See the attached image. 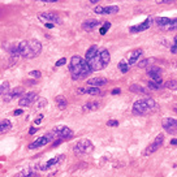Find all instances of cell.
<instances>
[{
  "mask_svg": "<svg viewBox=\"0 0 177 177\" xmlns=\"http://www.w3.org/2000/svg\"><path fill=\"white\" fill-rule=\"evenodd\" d=\"M69 72L72 74V78L74 81L78 80H83L91 74V69L89 68L87 63H86L85 59H82L81 56L74 55L73 58L70 59V63H69Z\"/></svg>",
  "mask_w": 177,
  "mask_h": 177,
  "instance_id": "6da1fadb",
  "label": "cell"
},
{
  "mask_svg": "<svg viewBox=\"0 0 177 177\" xmlns=\"http://www.w3.org/2000/svg\"><path fill=\"white\" fill-rule=\"evenodd\" d=\"M18 46H20V55L26 59L37 58L42 52V43L35 39L23 41L21 43H18Z\"/></svg>",
  "mask_w": 177,
  "mask_h": 177,
  "instance_id": "7a4b0ae2",
  "label": "cell"
},
{
  "mask_svg": "<svg viewBox=\"0 0 177 177\" xmlns=\"http://www.w3.org/2000/svg\"><path fill=\"white\" fill-rule=\"evenodd\" d=\"M156 109H158L156 102H155L152 98H149V97L138 99V100L134 102V104H133V113L137 116L147 115V113H151Z\"/></svg>",
  "mask_w": 177,
  "mask_h": 177,
  "instance_id": "3957f363",
  "label": "cell"
},
{
  "mask_svg": "<svg viewBox=\"0 0 177 177\" xmlns=\"http://www.w3.org/2000/svg\"><path fill=\"white\" fill-rule=\"evenodd\" d=\"M55 138H58L55 133H53L52 130L48 132V133H46L44 136H42L39 138H37V139L34 141L33 143H30L29 145V150H35V149H39V147H43V146L48 145V143L52 142Z\"/></svg>",
  "mask_w": 177,
  "mask_h": 177,
  "instance_id": "277c9868",
  "label": "cell"
},
{
  "mask_svg": "<svg viewBox=\"0 0 177 177\" xmlns=\"http://www.w3.org/2000/svg\"><path fill=\"white\" fill-rule=\"evenodd\" d=\"M92 150H94V145H92V142L89 139L80 141V142L74 146V152H76V154H80V155L90 154V152H92Z\"/></svg>",
  "mask_w": 177,
  "mask_h": 177,
  "instance_id": "5b68a950",
  "label": "cell"
},
{
  "mask_svg": "<svg viewBox=\"0 0 177 177\" xmlns=\"http://www.w3.org/2000/svg\"><path fill=\"white\" fill-rule=\"evenodd\" d=\"M38 18L44 23H52V25H55V23H61V18H60L56 13H52V12L41 13L39 16H38Z\"/></svg>",
  "mask_w": 177,
  "mask_h": 177,
  "instance_id": "8992f818",
  "label": "cell"
},
{
  "mask_svg": "<svg viewBox=\"0 0 177 177\" xmlns=\"http://www.w3.org/2000/svg\"><path fill=\"white\" fill-rule=\"evenodd\" d=\"M52 132L58 137H60V139H67V138L73 137V130L70 128L65 127V125H58V127H55V129Z\"/></svg>",
  "mask_w": 177,
  "mask_h": 177,
  "instance_id": "52a82bcc",
  "label": "cell"
},
{
  "mask_svg": "<svg viewBox=\"0 0 177 177\" xmlns=\"http://www.w3.org/2000/svg\"><path fill=\"white\" fill-rule=\"evenodd\" d=\"M161 124H163L164 130L168 132L169 134H177V119H172V117L163 119Z\"/></svg>",
  "mask_w": 177,
  "mask_h": 177,
  "instance_id": "ba28073f",
  "label": "cell"
},
{
  "mask_svg": "<svg viewBox=\"0 0 177 177\" xmlns=\"http://www.w3.org/2000/svg\"><path fill=\"white\" fill-rule=\"evenodd\" d=\"M163 142H164V136L163 134H158L156 138L154 139V142L151 143V145L149 146L147 149H146V151H145V155H150V154H152V152H155V151H158L159 149L161 147V145H163Z\"/></svg>",
  "mask_w": 177,
  "mask_h": 177,
  "instance_id": "9c48e42d",
  "label": "cell"
},
{
  "mask_svg": "<svg viewBox=\"0 0 177 177\" xmlns=\"http://www.w3.org/2000/svg\"><path fill=\"white\" fill-rule=\"evenodd\" d=\"M152 25V18L151 17H149L146 21H143V22L138 23L136 26H132V28H129V31L133 33V34H136V33H141V31H145V30H147L151 28Z\"/></svg>",
  "mask_w": 177,
  "mask_h": 177,
  "instance_id": "30bf717a",
  "label": "cell"
},
{
  "mask_svg": "<svg viewBox=\"0 0 177 177\" xmlns=\"http://www.w3.org/2000/svg\"><path fill=\"white\" fill-rule=\"evenodd\" d=\"M63 159H64V155H59V156H55L52 159H50L48 161H46V163L41 164L39 166V169L42 171H47V169H51V168L56 167L58 164H60L63 161Z\"/></svg>",
  "mask_w": 177,
  "mask_h": 177,
  "instance_id": "8fae6325",
  "label": "cell"
},
{
  "mask_svg": "<svg viewBox=\"0 0 177 177\" xmlns=\"http://www.w3.org/2000/svg\"><path fill=\"white\" fill-rule=\"evenodd\" d=\"M35 99H37V92H34V91L26 92V94L20 99L18 104H20L21 107H29V106H31L33 102H34Z\"/></svg>",
  "mask_w": 177,
  "mask_h": 177,
  "instance_id": "7c38bea8",
  "label": "cell"
},
{
  "mask_svg": "<svg viewBox=\"0 0 177 177\" xmlns=\"http://www.w3.org/2000/svg\"><path fill=\"white\" fill-rule=\"evenodd\" d=\"M147 76L151 78V81L161 82V69L156 65H151V67L147 68Z\"/></svg>",
  "mask_w": 177,
  "mask_h": 177,
  "instance_id": "4fadbf2b",
  "label": "cell"
},
{
  "mask_svg": "<svg viewBox=\"0 0 177 177\" xmlns=\"http://www.w3.org/2000/svg\"><path fill=\"white\" fill-rule=\"evenodd\" d=\"M78 94H86V95H97V97H100L103 92L99 87H91V86H86V87H81L77 90Z\"/></svg>",
  "mask_w": 177,
  "mask_h": 177,
  "instance_id": "5bb4252c",
  "label": "cell"
},
{
  "mask_svg": "<svg viewBox=\"0 0 177 177\" xmlns=\"http://www.w3.org/2000/svg\"><path fill=\"white\" fill-rule=\"evenodd\" d=\"M99 25H100V22H99L98 20L90 18V20H86L85 22L82 23V29L86 30V31H92V30H95Z\"/></svg>",
  "mask_w": 177,
  "mask_h": 177,
  "instance_id": "9a60e30c",
  "label": "cell"
},
{
  "mask_svg": "<svg viewBox=\"0 0 177 177\" xmlns=\"http://www.w3.org/2000/svg\"><path fill=\"white\" fill-rule=\"evenodd\" d=\"M104 85H107V80L103 77H95L87 81V86H91V87H100Z\"/></svg>",
  "mask_w": 177,
  "mask_h": 177,
  "instance_id": "2e32d148",
  "label": "cell"
},
{
  "mask_svg": "<svg viewBox=\"0 0 177 177\" xmlns=\"http://www.w3.org/2000/svg\"><path fill=\"white\" fill-rule=\"evenodd\" d=\"M142 52H143V51L141 50V48H137V50L132 51V52L129 53V58H128V64H129V65H133V64H136V63H137V60L141 58V55H142Z\"/></svg>",
  "mask_w": 177,
  "mask_h": 177,
  "instance_id": "e0dca14e",
  "label": "cell"
},
{
  "mask_svg": "<svg viewBox=\"0 0 177 177\" xmlns=\"http://www.w3.org/2000/svg\"><path fill=\"white\" fill-rule=\"evenodd\" d=\"M22 92H23V89L22 87H17V89L12 90V91H9V92H7V94H5V97H4V100L5 102H9V100H12V99L20 97Z\"/></svg>",
  "mask_w": 177,
  "mask_h": 177,
  "instance_id": "ac0fdd59",
  "label": "cell"
},
{
  "mask_svg": "<svg viewBox=\"0 0 177 177\" xmlns=\"http://www.w3.org/2000/svg\"><path fill=\"white\" fill-rule=\"evenodd\" d=\"M99 108H100V103L99 102H87L82 107V111L83 112H91V111H97Z\"/></svg>",
  "mask_w": 177,
  "mask_h": 177,
  "instance_id": "d6986e66",
  "label": "cell"
},
{
  "mask_svg": "<svg viewBox=\"0 0 177 177\" xmlns=\"http://www.w3.org/2000/svg\"><path fill=\"white\" fill-rule=\"evenodd\" d=\"M12 129V122L9 120H0V134H4Z\"/></svg>",
  "mask_w": 177,
  "mask_h": 177,
  "instance_id": "ffe728a7",
  "label": "cell"
},
{
  "mask_svg": "<svg viewBox=\"0 0 177 177\" xmlns=\"http://www.w3.org/2000/svg\"><path fill=\"white\" fill-rule=\"evenodd\" d=\"M129 90L133 91V92H138V94H149V92H150L149 89L143 87V86H141V85H137V83L129 86Z\"/></svg>",
  "mask_w": 177,
  "mask_h": 177,
  "instance_id": "44dd1931",
  "label": "cell"
},
{
  "mask_svg": "<svg viewBox=\"0 0 177 177\" xmlns=\"http://www.w3.org/2000/svg\"><path fill=\"white\" fill-rule=\"evenodd\" d=\"M55 102H56V104H58V107L60 109H65L67 106H68V100L65 99L64 95H58V97L55 98Z\"/></svg>",
  "mask_w": 177,
  "mask_h": 177,
  "instance_id": "7402d4cb",
  "label": "cell"
},
{
  "mask_svg": "<svg viewBox=\"0 0 177 177\" xmlns=\"http://www.w3.org/2000/svg\"><path fill=\"white\" fill-rule=\"evenodd\" d=\"M98 51H99V47L95 46V44H94V46H91V47H89V50L86 51V59L85 60H86V61H89L90 59H92L98 53Z\"/></svg>",
  "mask_w": 177,
  "mask_h": 177,
  "instance_id": "603a6c76",
  "label": "cell"
},
{
  "mask_svg": "<svg viewBox=\"0 0 177 177\" xmlns=\"http://www.w3.org/2000/svg\"><path fill=\"white\" fill-rule=\"evenodd\" d=\"M99 53H100V56H102V60H103V63H104V65H108L109 64V61H111V56H109V52L107 51L106 48H100L99 50Z\"/></svg>",
  "mask_w": 177,
  "mask_h": 177,
  "instance_id": "cb8c5ba5",
  "label": "cell"
},
{
  "mask_svg": "<svg viewBox=\"0 0 177 177\" xmlns=\"http://www.w3.org/2000/svg\"><path fill=\"white\" fill-rule=\"evenodd\" d=\"M119 12L117 5H109V7H103V14H115Z\"/></svg>",
  "mask_w": 177,
  "mask_h": 177,
  "instance_id": "d4e9b609",
  "label": "cell"
},
{
  "mask_svg": "<svg viewBox=\"0 0 177 177\" xmlns=\"http://www.w3.org/2000/svg\"><path fill=\"white\" fill-rule=\"evenodd\" d=\"M147 86H149V90H160L164 85L163 82H158V81H149Z\"/></svg>",
  "mask_w": 177,
  "mask_h": 177,
  "instance_id": "484cf974",
  "label": "cell"
},
{
  "mask_svg": "<svg viewBox=\"0 0 177 177\" xmlns=\"http://www.w3.org/2000/svg\"><path fill=\"white\" fill-rule=\"evenodd\" d=\"M9 53H11L12 58L17 60V58L21 56L20 55V46H18V44H13V46L11 47V50H9Z\"/></svg>",
  "mask_w": 177,
  "mask_h": 177,
  "instance_id": "4316f807",
  "label": "cell"
},
{
  "mask_svg": "<svg viewBox=\"0 0 177 177\" xmlns=\"http://www.w3.org/2000/svg\"><path fill=\"white\" fill-rule=\"evenodd\" d=\"M171 21H172V20L167 18V17H159V18L155 20V23H156L158 26H160V28H164V26H167Z\"/></svg>",
  "mask_w": 177,
  "mask_h": 177,
  "instance_id": "83f0119b",
  "label": "cell"
},
{
  "mask_svg": "<svg viewBox=\"0 0 177 177\" xmlns=\"http://www.w3.org/2000/svg\"><path fill=\"white\" fill-rule=\"evenodd\" d=\"M8 90H9V82H3L1 85H0V97L7 94Z\"/></svg>",
  "mask_w": 177,
  "mask_h": 177,
  "instance_id": "f1b7e54d",
  "label": "cell"
},
{
  "mask_svg": "<svg viewBox=\"0 0 177 177\" xmlns=\"http://www.w3.org/2000/svg\"><path fill=\"white\" fill-rule=\"evenodd\" d=\"M119 69H120V72H121V73H128L129 64H128V63H125V61H120L119 63Z\"/></svg>",
  "mask_w": 177,
  "mask_h": 177,
  "instance_id": "f546056e",
  "label": "cell"
},
{
  "mask_svg": "<svg viewBox=\"0 0 177 177\" xmlns=\"http://www.w3.org/2000/svg\"><path fill=\"white\" fill-rule=\"evenodd\" d=\"M164 86L169 90H177V81H168Z\"/></svg>",
  "mask_w": 177,
  "mask_h": 177,
  "instance_id": "4dcf8cb0",
  "label": "cell"
},
{
  "mask_svg": "<svg viewBox=\"0 0 177 177\" xmlns=\"http://www.w3.org/2000/svg\"><path fill=\"white\" fill-rule=\"evenodd\" d=\"M150 64V59H143L138 63V67L139 68H147V65Z\"/></svg>",
  "mask_w": 177,
  "mask_h": 177,
  "instance_id": "1f68e13d",
  "label": "cell"
},
{
  "mask_svg": "<svg viewBox=\"0 0 177 177\" xmlns=\"http://www.w3.org/2000/svg\"><path fill=\"white\" fill-rule=\"evenodd\" d=\"M44 106H47V100L46 99H39V100H38V104H37V109H42L43 108Z\"/></svg>",
  "mask_w": 177,
  "mask_h": 177,
  "instance_id": "d6a6232c",
  "label": "cell"
},
{
  "mask_svg": "<svg viewBox=\"0 0 177 177\" xmlns=\"http://www.w3.org/2000/svg\"><path fill=\"white\" fill-rule=\"evenodd\" d=\"M29 74H30L31 77H34V78H41V76H42L41 70H31Z\"/></svg>",
  "mask_w": 177,
  "mask_h": 177,
  "instance_id": "836d02e7",
  "label": "cell"
},
{
  "mask_svg": "<svg viewBox=\"0 0 177 177\" xmlns=\"http://www.w3.org/2000/svg\"><path fill=\"white\" fill-rule=\"evenodd\" d=\"M171 51H172V53H177V37L175 38L172 46H171Z\"/></svg>",
  "mask_w": 177,
  "mask_h": 177,
  "instance_id": "e575fe53",
  "label": "cell"
},
{
  "mask_svg": "<svg viewBox=\"0 0 177 177\" xmlns=\"http://www.w3.org/2000/svg\"><path fill=\"white\" fill-rule=\"evenodd\" d=\"M107 125H108V127H117L119 121H116V120H108V121H107Z\"/></svg>",
  "mask_w": 177,
  "mask_h": 177,
  "instance_id": "d590c367",
  "label": "cell"
},
{
  "mask_svg": "<svg viewBox=\"0 0 177 177\" xmlns=\"http://www.w3.org/2000/svg\"><path fill=\"white\" fill-rule=\"evenodd\" d=\"M65 63H67V60H65V58H63V59H60V60H58V61H56V67H63V65L65 64Z\"/></svg>",
  "mask_w": 177,
  "mask_h": 177,
  "instance_id": "8d00e7d4",
  "label": "cell"
},
{
  "mask_svg": "<svg viewBox=\"0 0 177 177\" xmlns=\"http://www.w3.org/2000/svg\"><path fill=\"white\" fill-rule=\"evenodd\" d=\"M94 12H95V13H98V14H103V7H100V5H99V7H97L94 9Z\"/></svg>",
  "mask_w": 177,
  "mask_h": 177,
  "instance_id": "74e56055",
  "label": "cell"
},
{
  "mask_svg": "<svg viewBox=\"0 0 177 177\" xmlns=\"http://www.w3.org/2000/svg\"><path fill=\"white\" fill-rule=\"evenodd\" d=\"M42 119H43V115H39V117L34 120V124H35V125H38V124H39V122L42 121Z\"/></svg>",
  "mask_w": 177,
  "mask_h": 177,
  "instance_id": "f35d334b",
  "label": "cell"
},
{
  "mask_svg": "<svg viewBox=\"0 0 177 177\" xmlns=\"http://www.w3.org/2000/svg\"><path fill=\"white\" fill-rule=\"evenodd\" d=\"M120 92H121L120 89H113L112 90V95H117V94H120Z\"/></svg>",
  "mask_w": 177,
  "mask_h": 177,
  "instance_id": "ab89813d",
  "label": "cell"
},
{
  "mask_svg": "<svg viewBox=\"0 0 177 177\" xmlns=\"http://www.w3.org/2000/svg\"><path fill=\"white\" fill-rule=\"evenodd\" d=\"M158 3H161V4H171V3H173L172 0H160V1Z\"/></svg>",
  "mask_w": 177,
  "mask_h": 177,
  "instance_id": "60d3db41",
  "label": "cell"
},
{
  "mask_svg": "<svg viewBox=\"0 0 177 177\" xmlns=\"http://www.w3.org/2000/svg\"><path fill=\"white\" fill-rule=\"evenodd\" d=\"M28 177H39V176H38V173H35L34 171H31V172H30V175H29Z\"/></svg>",
  "mask_w": 177,
  "mask_h": 177,
  "instance_id": "b9f144b4",
  "label": "cell"
},
{
  "mask_svg": "<svg viewBox=\"0 0 177 177\" xmlns=\"http://www.w3.org/2000/svg\"><path fill=\"white\" fill-rule=\"evenodd\" d=\"M61 142H63V139H58V141H55V142H53V147H56V146L60 145Z\"/></svg>",
  "mask_w": 177,
  "mask_h": 177,
  "instance_id": "7bdbcfd3",
  "label": "cell"
},
{
  "mask_svg": "<svg viewBox=\"0 0 177 177\" xmlns=\"http://www.w3.org/2000/svg\"><path fill=\"white\" fill-rule=\"evenodd\" d=\"M103 28H104V29H109V28H111V22H107V21H106V22H104V26H103Z\"/></svg>",
  "mask_w": 177,
  "mask_h": 177,
  "instance_id": "ee69618b",
  "label": "cell"
},
{
  "mask_svg": "<svg viewBox=\"0 0 177 177\" xmlns=\"http://www.w3.org/2000/svg\"><path fill=\"white\" fill-rule=\"evenodd\" d=\"M171 145H173V146H177V138H173V139L171 141Z\"/></svg>",
  "mask_w": 177,
  "mask_h": 177,
  "instance_id": "f6af8a7d",
  "label": "cell"
},
{
  "mask_svg": "<svg viewBox=\"0 0 177 177\" xmlns=\"http://www.w3.org/2000/svg\"><path fill=\"white\" fill-rule=\"evenodd\" d=\"M107 33V29H104V28H100V34L102 35H104Z\"/></svg>",
  "mask_w": 177,
  "mask_h": 177,
  "instance_id": "bcb514c9",
  "label": "cell"
},
{
  "mask_svg": "<svg viewBox=\"0 0 177 177\" xmlns=\"http://www.w3.org/2000/svg\"><path fill=\"white\" fill-rule=\"evenodd\" d=\"M35 132H37V128H31V129L29 130V133H30V134H34Z\"/></svg>",
  "mask_w": 177,
  "mask_h": 177,
  "instance_id": "7dc6e473",
  "label": "cell"
},
{
  "mask_svg": "<svg viewBox=\"0 0 177 177\" xmlns=\"http://www.w3.org/2000/svg\"><path fill=\"white\" fill-rule=\"evenodd\" d=\"M41 1H43V3H55V1H58V0H41Z\"/></svg>",
  "mask_w": 177,
  "mask_h": 177,
  "instance_id": "c3c4849f",
  "label": "cell"
},
{
  "mask_svg": "<svg viewBox=\"0 0 177 177\" xmlns=\"http://www.w3.org/2000/svg\"><path fill=\"white\" fill-rule=\"evenodd\" d=\"M44 26H46V28H48V29H52L53 28L52 23H44Z\"/></svg>",
  "mask_w": 177,
  "mask_h": 177,
  "instance_id": "681fc988",
  "label": "cell"
},
{
  "mask_svg": "<svg viewBox=\"0 0 177 177\" xmlns=\"http://www.w3.org/2000/svg\"><path fill=\"white\" fill-rule=\"evenodd\" d=\"M22 113V109H16L14 111V115H21Z\"/></svg>",
  "mask_w": 177,
  "mask_h": 177,
  "instance_id": "f907efd6",
  "label": "cell"
},
{
  "mask_svg": "<svg viewBox=\"0 0 177 177\" xmlns=\"http://www.w3.org/2000/svg\"><path fill=\"white\" fill-rule=\"evenodd\" d=\"M98 1H99V0H90V3H91V4H97Z\"/></svg>",
  "mask_w": 177,
  "mask_h": 177,
  "instance_id": "816d5d0a",
  "label": "cell"
},
{
  "mask_svg": "<svg viewBox=\"0 0 177 177\" xmlns=\"http://www.w3.org/2000/svg\"><path fill=\"white\" fill-rule=\"evenodd\" d=\"M173 109H175V112H177V104L175 106V108H173Z\"/></svg>",
  "mask_w": 177,
  "mask_h": 177,
  "instance_id": "f5cc1de1",
  "label": "cell"
}]
</instances>
